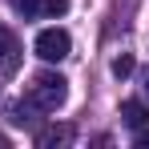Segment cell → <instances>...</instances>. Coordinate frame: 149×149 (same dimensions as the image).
I'll list each match as a JSON object with an SVG mask.
<instances>
[{
	"mask_svg": "<svg viewBox=\"0 0 149 149\" xmlns=\"http://www.w3.org/2000/svg\"><path fill=\"white\" fill-rule=\"evenodd\" d=\"M133 145H137V149H149V129H145V125L137 129V137H133Z\"/></svg>",
	"mask_w": 149,
	"mask_h": 149,
	"instance_id": "9",
	"label": "cell"
},
{
	"mask_svg": "<svg viewBox=\"0 0 149 149\" xmlns=\"http://www.w3.org/2000/svg\"><path fill=\"white\" fill-rule=\"evenodd\" d=\"M73 141V125H49L36 133V145L40 149H56V145H69Z\"/></svg>",
	"mask_w": 149,
	"mask_h": 149,
	"instance_id": "5",
	"label": "cell"
},
{
	"mask_svg": "<svg viewBox=\"0 0 149 149\" xmlns=\"http://www.w3.org/2000/svg\"><path fill=\"white\" fill-rule=\"evenodd\" d=\"M121 121L129 125V129H141V125H149V109L141 101H125L121 105Z\"/></svg>",
	"mask_w": 149,
	"mask_h": 149,
	"instance_id": "6",
	"label": "cell"
},
{
	"mask_svg": "<svg viewBox=\"0 0 149 149\" xmlns=\"http://www.w3.org/2000/svg\"><path fill=\"white\" fill-rule=\"evenodd\" d=\"M32 49H36L40 61H65L69 49H73V40H69V32H65V28H40Z\"/></svg>",
	"mask_w": 149,
	"mask_h": 149,
	"instance_id": "2",
	"label": "cell"
},
{
	"mask_svg": "<svg viewBox=\"0 0 149 149\" xmlns=\"http://www.w3.org/2000/svg\"><path fill=\"white\" fill-rule=\"evenodd\" d=\"M141 81H145V93H149V69H145V77H141Z\"/></svg>",
	"mask_w": 149,
	"mask_h": 149,
	"instance_id": "10",
	"label": "cell"
},
{
	"mask_svg": "<svg viewBox=\"0 0 149 149\" xmlns=\"http://www.w3.org/2000/svg\"><path fill=\"white\" fill-rule=\"evenodd\" d=\"M16 65H20V45L8 28H0V77L16 73Z\"/></svg>",
	"mask_w": 149,
	"mask_h": 149,
	"instance_id": "4",
	"label": "cell"
},
{
	"mask_svg": "<svg viewBox=\"0 0 149 149\" xmlns=\"http://www.w3.org/2000/svg\"><path fill=\"white\" fill-rule=\"evenodd\" d=\"M4 145H8V137H4V133H0V149H4Z\"/></svg>",
	"mask_w": 149,
	"mask_h": 149,
	"instance_id": "11",
	"label": "cell"
},
{
	"mask_svg": "<svg viewBox=\"0 0 149 149\" xmlns=\"http://www.w3.org/2000/svg\"><path fill=\"white\" fill-rule=\"evenodd\" d=\"M137 69V61H133V52H121V56H113V77L117 81H125V77Z\"/></svg>",
	"mask_w": 149,
	"mask_h": 149,
	"instance_id": "8",
	"label": "cell"
},
{
	"mask_svg": "<svg viewBox=\"0 0 149 149\" xmlns=\"http://www.w3.org/2000/svg\"><path fill=\"white\" fill-rule=\"evenodd\" d=\"M16 16L36 20V16H65L69 12V0H8Z\"/></svg>",
	"mask_w": 149,
	"mask_h": 149,
	"instance_id": "3",
	"label": "cell"
},
{
	"mask_svg": "<svg viewBox=\"0 0 149 149\" xmlns=\"http://www.w3.org/2000/svg\"><path fill=\"white\" fill-rule=\"evenodd\" d=\"M32 113H40V109L36 105H24V101L20 105H8V121L12 125H32Z\"/></svg>",
	"mask_w": 149,
	"mask_h": 149,
	"instance_id": "7",
	"label": "cell"
},
{
	"mask_svg": "<svg viewBox=\"0 0 149 149\" xmlns=\"http://www.w3.org/2000/svg\"><path fill=\"white\" fill-rule=\"evenodd\" d=\"M69 97V81L61 73H36L28 85V105H36L40 113H56Z\"/></svg>",
	"mask_w": 149,
	"mask_h": 149,
	"instance_id": "1",
	"label": "cell"
}]
</instances>
